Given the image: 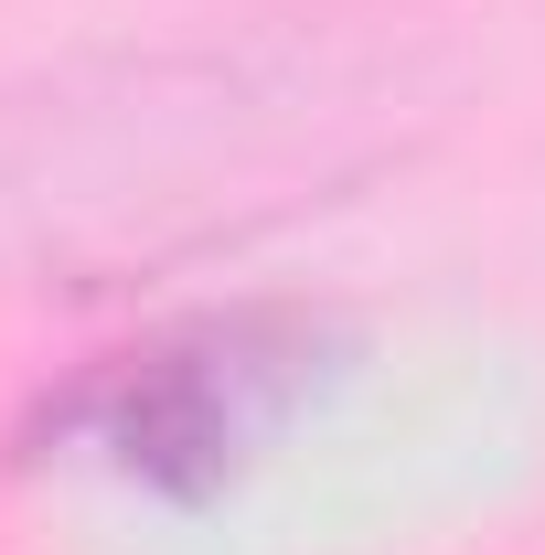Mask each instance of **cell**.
I'll list each match as a JSON object with an SVG mask.
<instances>
[{
  "label": "cell",
  "mask_w": 545,
  "mask_h": 555,
  "mask_svg": "<svg viewBox=\"0 0 545 555\" xmlns=\"http://www.w3.org/2000/svg\"><path fill=\"white\" fill-rule=\"evenodd\" d=\"M396 65L353 33L107 54L0 96V288H118L375 160Z\"/></svg>",
  "instance_id": "cell-1"
},
{
  "label": "cell",
  "mask_w": 545,
  "mask_h": 555,
  "mask_svg": "<svg viewBox=\"0 0 545 555\" xmlns=\"http://www.w3.org/2000/svg\"><path fill=\"white\" fill-rule=\"evenodd\" d=\"M332 332L300 310H214V321H172L150 343L86 363L65 396L43 406V438L107 470V481L204 502L225 491L289 416L332 385Z\"/></svg>",
  "instance_id": "cell-2"
}]
</instances>
